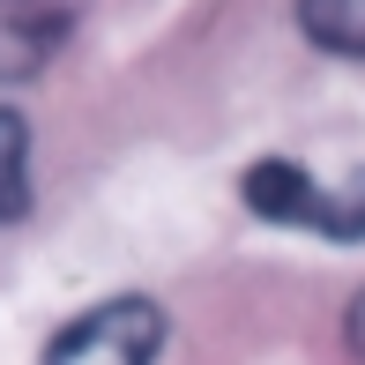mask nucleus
I'll use <instances>...</instances> for the list:
<instances>
[{"label": "nucleus", "instance_id": "1", "mask_svg": "<svg viewBox=\"0 0 365 365\" xmlns=\"http://www.w3.org/2000/svg\"><path fill=\"white\" fill-rule=\"evenodd\" d=\"M246 209L261 224H298V231H321V239H365V179L343 194H328L313 172H298L291 157H261L246 172Z\"/></svg>", "mask_w": 365, "mask_h": 365}, {"label": "nucleus", "instance_id": "2", "mask_svg": "<svg viewBox=\"0 0 365 365\" xmlns=\"http://www.w3.org/2000/svg\"><path fill=\"white\" fill-rule=\"evenodd\" d=\"M157 351H164L157 298H105L45 343V365H157Z\"/></svg>", "mask_w": 365, "mask_h": 365}, {"label": "nucleus", "instance_id": "3", "mask_svg": "<svg viewBox=\"0 0 365 365\" xmlns=\"http://www.w3.org/2000/svg\"><path fill=\"white\" fill-rule=\"evenodd\" d=\"M90 0H0V82L45 75L82 30Z\"/></svg>", "mask_w": 365, "mask_h": 365}, {"label": "nucleus", "instance_id": "4", "mask_svg": "<svg viewBox=\"0 0 365 365\" xmlns=\"http://www.w3.org/2000/svg\"><path fill=\"white\" fill-rule=\"evenodd\" d=\"M298 30L336 60H365V0H298Z\"/></svg>", "mask_w": 365, "mask_h": 365}, {"label": "nucleus", "instance_id": "5", "mask_svg": "<svg viewBox=\"0 0 365 365\" xmlns=\"http://www.w3.org/2000/svg\"><path fill=\"white\" fill-rule=\"evenodd\" d=\"M23 209H30V120L0 105V224H15Z\"/></svg>", "mask_w": 365, "mask_h": 365}, {"label": "nucleus", "instance_id": "6", "mask_svg": "<svg viewBox=\"0 0 365 365\" xmlns=\"http://www.w3.org/2000/svg\"><path fill=\"white\" fill-rule=\"evenodd\" d=\"M343 336H351V351L365 358V291L351 298V306H343Z\"/></svg>", "mask_w": 365, "mask_h": 365}]
</instances>
